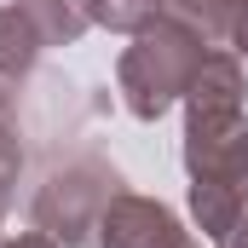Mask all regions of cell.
I'll return each instance as SVG.
<instances>
[{"mask_svg":"<svg viewBox=\"0 0 248 248\" xmlns=\"http://www.w3.org/2000/svg\"><path fill=\"white\" fill-rule=\"evenodd\" d=\"M29 23H35V35H41V46H75L81 35H87V0H12Z\"/></svg>","mask_w":248,"mask_h":248,"instance_id":"obj_5","label":"cell"},{"mask_svg":"<svg viewBox=\"0 0 248 248\" xmlns=\"http://www.w3.org/2000/svg\"><path fill=\"white\" fill-rule=\"evenodd\" d=\"M168 0H87V17L98 29H116V35H139L162 17Z\"/></svg>","mask_w":248,"mask_h":248,"instance_id":"obj_7","label":"cell"},{"mask_svg":"<svg viewBox=\"0 0 248 248\" xmlns=\"http://www.w3.org/2000/svg\"><path fill=\"white\" fill-rule=\"evenodd\" d=\"M208 58V46L190 35L179 17H156L150 29L133 35V46L116 63V87H122V104L139 116V122H162L179 98L190 93L196 69Z\"/></svg>","mask_w":248,"mask_h":248,"instance_id":"obj_1","label":"cell"},{"mask_svg":"<svg viewBox=\"0 0 248 248\" xmlns=\"http://www.w3.org/2000/svg\"><path fill=\"white\" fill-rule=\"evenodd\" d=\"M98 248H196V243L173 208H162L156 196L122 190L98 219Z\"/></svg>","mask_w":248,"mask_h":248,"instance_id":"obj_3","label":"cell"},{"mask_svg":"<svg viewBox=\"0 0 248 248\" xmlns=\"http://www.w3.org/2000/svg\"><path fill=\"white\" fill-rule=\"evenodd\" d=\"M17 173H23V144H17V133H12V127L0 122V219H6V208H12Z\"/></svg>","mask_w":248,"mask_h":248,"instance_id":"obj_8","label":"cell"},{"mask_svg":"<svg viewBox=\"0 0 248 248\" xmlns=\"http://www.w3.org/2000/svg\"><path fill=\"white\" fill-rule=\"evenodd\" d=\"M41 58V35H35V23L17 12V6H0V75H12V81H23L29 69Z\"/></svg>","mask_w":248,"mask_h":248,"instance_id":"obj_6","label":"cell"},{"mask_svg":"<svg viewBox=\"0 0 248 248\" xmlns=\"http://www.w3.org/2000/svg\"><path fill=\"white\" fill-rule=\"evenodd\" d=\"M219 248H248V214L231 225V231H225V237H219Z\"/></svg>","mask_w":248,"mask_h":248,"instance_id":"obj_10","label":"cell"},{"mask_svg":"<svg viewBox=\"0 0 248 248\" xmlns=\"http://www.w3.org/2000/svg\"><path fill=\"white\" fill-rule=\"evenodd\" d=\"M243 6L248 0H168L162 12L179 17L208 52H231L237 46V29H243Z\"/></svg>","mask_w":248,"mask_h":248,"instance_id":"obj_4","label":"cell"},{"mask_svg":"<svg viewBox=\"0 0 248 248\" xmlns=\"http://www.w3.org/2000/svg\"><path fill=\"white\" fill-rule=\"evenodd\" d=\"M0 248H58V243H52L46 231H17V237H6Z\"/></svg>","mask_w":248,"mask_h":248,"instance_id":"obj_9","label":"cell"},{"mask_svg":"<svg viewBox=\"0 0 248 248\" xmlns=\"http://www.w3.org/2000/svg\"><path fill=\"white\" fill-rule=\"evenodd\" d=\"M237 58H248V6H243V29H237V46H231Z\"/></svg>","mask_w":248,"mask_h":248,"instance_id":"obj_12","label":"cell"},{"mask_svg":"<svg viewBox=\"0 0 248 248\" xmlns=\"http://www.w3.org/2000/svg\"><path fill=\"white\" fill-rule=\"evenodd\" d=\"M12 98H17V81H12V75H0V122L12 116Z\"/></svg>","mask_w":248,"mask_h":248,"instance_id":"obj_11","label":"cell"},{"mask_svg":"<svg viewBox=\"0 0 248 248\" xmlns=\"http://www.w3.org/2000/svg\"><path fill=\"white\" fill-rule=\"evenodd\" d=\"M116 196H122V173L110 162L75 156V162L46 173V185L35 196V231H46L58 248H81L98 231V219H104V208Z\"/></svg>","mask_w":248,"mask_h":248,"instance_id":"obj_2","label":"cell"}]
</instances>
